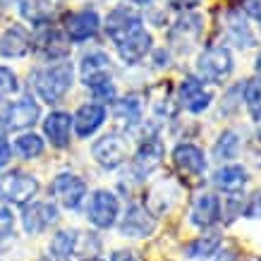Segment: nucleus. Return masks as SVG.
<instances>
[{
	"mask_svg": "<svg viewBox=\"0 0 261 261\" xmlns=\"http://www.w3.org/2000/svg\"><path fill=\"white\" fill-rule=\"evenodd\" d=\"M72 80H74L72 63L63 60V63H56L50 67H46V70L36 72L34 74V89H36V94L46 103H58L70 91Z\"/></svg>",
	"mask_w": 261,
	"mask_h": 261,
	"instance_id": "obj_1",
	"label": "nucleus"
},
{
	"mask_svg": "<svg viewBox=\"0 0 261 261\" xmlns=\"http://www.w3.org/2000/svg\"><path fill=\"white\" fill-rule=\"evenodd\" d=\"M36 192H39V180L34 175L22 173V170L0 175V201L24 206L32 201Z\"/></svg>",
	"mask_w": 261,
	"mask_h": 261,
	"instance_id": "obj_2",
	"label": "nucleus"
},
{
	"mask_svg": "<svg viewBox=\"0 0 261 261\" xmlns=\"http://www.w3.org/2000/svg\"><path fill=\"white\" fill-rule=\"evenodd\" d=\"M197 72L199 77L206 82H216V84L225 82L230 77V72H232V56H230V50L223 46L206 48L197 60Z\"/></svg>",
	"mask_w": 261,
	"mask_h": 261,
	"instance_id": "obj_3",
	"label": "nucleus"
},
{
	"mask_svg": "<svg viewBox=\"0 0 261 261\" xmlns=\"http://www.w3.org/2000/svg\"><path fill=\"white\" fill-rule=\"evenodd\" d=\"M39 118H41L39 103L34 101L32 96H24L22 101L10 103L8 108L0 113V125L10 129V132H17V129H27V127L36 125Z\"/></svg>",
	"mask_w": 261,
	"mask_h": 261,
	"instance_id": "obj_4",
	"label": "nucleus"
},
{
	"mask_svg": "<svg viewBox=\"0 0 261 261\" xmlns=\"http://www.w3.org/2000/svg\"><path fill=\"white\" fill-rule=\"evenodd\" d=\"M120 204L115 194L108 190H96L91 194V201H89V221L94 223L96 228H111L115 218H118Z\"/></svg>",
	"mask_w": 261,
	"mask_h": 261,
	"instance_id": "obj_5",
	"label": "nucleus"
},
{
	"mask_svg": "<svg viewBox=\"0 0 261 261\" xmlns=\"http://www.w3.org/2000/svg\"><path fill=\"white\" fill-rule=\"evenodd\" d=\"M53 194L65 208H80L87 197V182L72 173H60L53 180Z\"/></svg>",
	"mask_w": 261,
	"mask_h": 261,
	"instance_id": "obj_6",
	"label": "nucleus"
},
{
	"mask_svg": "<svg viewBox=\"0 0 261 261\" xmlns=\"http://www.w3.org/2000/svg\"><path fill=\"white\" fill-rule=\"evenodd\" d=\"M111 72H113L111 58L106 53H101V50H94V53L82 58L80 74H82V82L89 89H96L101 84H106V82H111Z\"/></svg>",
	"mask_w": 261,
	"mask_h": 261,
	"instance_id": "obj_7",
	"label": "nucleus"
},
{
	"mask_svg": "<svg viewBox=\"0 0 261 261\" xmlns=\"http://www.w3.org/2000/svg\"><path fill=\"white\" fill-rule=\"evenodd\" d=\"M34 48L41 58H48V60H65L67 53H70V43L63 34L53 29V27H46V29H39L36 36H34Z\"/></svg>",
	"mask_w": 261,
	"mask_h": 261,
	"instance_id": "obj_8",
	"label": "nucleus"
},
{
	"mask_svg": "<svg viewBox=\"0 0 261 261\" xmlns=\"http://www.w3.org/2000/svg\"><path fill=\"white\" fill-rule=\"evenodd\" d=\"M91 153H94V159H96L98 166L113 170V168H118L120 163L125 161L127 144H125V139L118 137V135H106V137H101V139L94 144Z\"/></svg>",
	"mask_w": 261,
	"mask_h": 261,
	"instance_id": "obj_9",
	"label": "nucleus"
},
{
	"mask_svg": "<svg viewBox=\"0 0 261 261\" xmlns=\"http://www.w3.org/2000/svg\"><path fill=\"white\" fill-rule=\"evenodd\" d=\"M173 163L185 177H201L206 170L204 151L194 144H177L173 151Z\"/></svg>",
	"mask_w": 261,
	"mask_h": 261,
	"instance_id": "obj_10",
	"label": "nucleus"
},
{
	"mask_svg": "<svg viewBox=\"0 0 261 261\" xmlns=\"http://www.w3.org/2000/svg\"><path fill=\"white\" fill-rule=\"evenodd\" d=\"M142 27H144L142 17L125 8L113 10L111 15H108V19H106V34L115 41V46H118L120 41H125L127 36H132L135 32H139Z\"/></svg>",
	"mask_w": 261,
	"mask_h": 261,
	"instance_id": "obj_11",
	"label": "nucleus"
},
{
	"mask_svg": "<svg viewBox=\"0 0 261 261\" xmlns=\"http://www.w3.org/2000/svg\"><path fill=\"white\" fill-rule=\"evenodd\" d=\"M58 221V208L50 201H36V204H29L22 214V225L29 235H36V232H43L48 225H53Z\"/></svg>",
	"mask_w": 261,
	"mask_h": 261,
	"instance_id": "obj_12",
	"label": "nucleus"
},
{
	"mask_svg": "<svg viewBox=\"0 0 261 261\" xmlns=\"http://www.w3.org/2000/svg\"><path fill=\"white\" fill-rule=\"evenodd\" d=\"M153 228H156L153 216L139 204L129 206L122 223H120V232L127 235V238H149L151 232H153Z\"/></svg>",
	"mask_w": 261,
	"mask_h": 261,
	"instance_id": "obj_13",
	"label": "nucleus"
},
{
	"mask_svg": "<svg viewBox=\"0 0 261 261\" xmlns=\"http://www.w3.org/2000/svg\"><path fill=\"white\" fill-rule=\"evenodd\" d=\"M98 24H101V19H98V15H96L94 10H82V12H74V15L65 17V34L70 36V41L82 43V41L96 36Z\"/></svg>",
	"mask_w": 261,
	"mask_h": 261,
	"instance_id": "obj_14",
	"label": "nucleus"
},
{
	"mask_svg": "<svg viewBox=\"0 0 261 261\" xmlns=\"http://www.w3.org/2000/svg\"><path fill=\"white\" fill-rule=\"evenodd\" d=\"M177 98H180L182 108H187L190 113H204L211 103V94L206 91L201 80H197V77L182 80L180 89H177Z\"/></svg>",
	"mask_w": 261,
	"mask_h": 261,
	"instance_id": "obj_15",
	"label": "nucleus"
},
{
	"mask_svg": "<svg viewBox=\"0 0 261 261\" xmlns=\"http://www.w3.org/2000/svg\"><path fill=\"white\" fill-rule=\"evenodd\" d=\"M43 132H46L48 142L58 146V149H65L70 144V132H72V115L63 111L50 113L46 120H43Z\"/></svg>",
	"mask_w": 261,
	"mask_h": 261,
	"instance_id": "obj_16",
	"label": "nucleus"
},
{
	"mask_svg": "<svg viewBox=\"0 0 261 261\" xmlns=\"http://www.w3.org/2000/svg\"><path fill=\"white\" fill-rule=\"evenodd\" d=\"M106 122V106L101 103H87V106H82L74 120H72V125H74V132L80 137H91L98 129V127Z\"/></svg>",
	"mask_w": 261,
	"mask_h": 261,
	"instance_id": "obj_17",
	"label": "nucleus"
},
{
	"mask_svg": "<svg viewBox=\"0 0 261 261\" xmlns=\"http://www.w3.org/2000/svg\"><path fill=\"white\" fill-rule=\"evenodd\" d=\"M221 221V201L216 194H201L192 206V223L197 228H211Z\"/></svg>",
	"mask_w": 261,
	"mask_h": 261,
	"instance_id": "obj_18",
	"label": "nucleus"
},
{
	"mask_svg": "<svg viewBox=\"0 0 261 261\" xmlns=\"http://www.w3.org/2000/svg\"><path fill=\"white\" fill-rule=\"evenodd\" d=\"M163 144L156 139V137H151V139H144L142 146L137 149V156H135V170L139 175H149L151 170H156L161 166V161H163Z\"/></svg>",
	"mask_w": 261,
	"mask_h": 261,
	"instance_id": "obj_19",
	"label": "nucleus"
},
{
	"mask_svg": "<svg viewBox=\"0 0 261 261\" xmlns=\"http://www.w3.org/2000/svg\"><path fill=\"white\" fill-rule=\"evenodd\" d=\"M149 50H151V34L146 32L144 27L139 29V32H135L132 36H127L125 41H120L118 43V53L127 65L139 63Z\"/></svg>",
	"mask_w": 261,
	"mask_h": 261,
	"instance_id": "obj_20",
	"label": "nucleus"
},
{
	"mask_svg": "<svg viewBox=\"0 0 261 261\" xmlns=\"http://www.w3.org/2000/svg\"><path fill=\"white\" fill-rule=\"evenodd\" d=\"M32 48V39L22 27H12L0 36V56L3 58H24Z\"/></svg>",
	"mask_w": 261,
	"mask_h": 261,
	"instance_id": "obj_21",
	"label": "nucleus"
},
{
	"mask_svg": "<svg viewBox=\"0 0 261 261\" xmlns=\"http://www.w3.org/2000/svg\"><path fill=\"white\" fill-rule=\"evenodd\" d=\"M214 182L221 192L232 194V192H240L247 185V170L242 166H223L214 175Z\"/></svg>",
	"mask_w": 261,
	"mask_h": 261,
	"instance_id": "obj_22",
	"label": "nucleus"
},
{
	"mask_svg": "<svg viewBox=\"0 0 261 261\" xmlns=\"http://www.w3.org/2000/svg\"><path fill=\"white\" fill-rule=\"evenodd\" d=\"M50 256L56 261H65L70 259L72 254H74V249H77V232L74 230H60V232H56V238L50 240Z\"/></svg>",
	"mask_w": 261,
	"mask_h": 261,
	"instance_id": "obj_23",
	"label": "nucleus"
},
{
	"mask_svg": "<svg viewBox=\"0 0 261 261\" xmlns=\"http://www.w3.org/2000/svg\"><path fill=\"white\" fill-rule=\"evenodd\" d=\"M58 8H60V3L58 0H27L22 5V15L27 17V19H32V22L41 24V22H48L50 17L58 12Z\"/></svg>",
	"mask_w": 261,
	"mask_h": 261,
	"instance_id": "obj_24",
	"label": "nucleus"
},
{
	"mask_svg": "<svg viewBox=\"0 0 261 261\" xmlns=\"http://www.w3.org/2000/svg\"><path fill=\"white\" fill-rule=\"evenodd\" d=\"M218 247H221V235H204L185 247V254L190 259H208L218 252Z\"/></svg>",
	"mask_w": 261,
	"mask_h": 261,
	"instance_id": "obj_25",
	"label": "nucleus"
},
{
	"mask_svg": "<svg viewBox=\"0 0 261 261\" xmlns=\"http://www.w3.org/2000/svg\"><path fill=\"white\" fill-rule=\"evenodd\" d=\"M240 151V137L238 132H232V129H225L221 137H218V142L214 146V156L216 161H232L238 156Z\"/></svg>",
	"mask_w": 261,
	"mask_h": 261,
	"instance_id": "obj_26",
	"label": "nucleus"
},
{
	"mask_svg": "<svg viewBox=\"0 0 261 261\" xmlns=\"http://www.w3.org/2000/svg\"><path fill=\"white\" fill-rule=\"evenodd\" d=\"M115 118L122 120L127 127L137 125L139 118H142V103H139V98L137 96H127V98L115 103Z\"/></svg>",
	"mask_w": 261,
	"mask_h": 261,
	"instance_id": "obj_27",
	"label": "nucleus"
},
{
	"mask_svg": "<svg viewBox=\"0 0 261 261\" xmlns=\"http://www.w3.org/2000/svg\"><path fill=\"white\" fill-rule=\"evenodd\" d=\"M15 149L22 159H36V156L43 153V139H41L39 135H32V132H29V135L17 137Z\"/></svg>",
	"mask_w": 261,
	"mask_h": 261,
	"instance_id": "obj_28",
	"label": "nucleus"
},
{
	"mask_svg": "<svg viewBox=\"0 0 261 261\" xmlns=\"http://www.w3.org/2000/svg\"><path fill=\"white\" fill-rule=\"evenodd\" d=\"M245 103L254 120L261 118V80H249L245 84Z\"/></svg>",
	"mask_w": 261,
	"mask_h": 261,
	"instance_id": "obj_29",
	"label": "nucleus"
},
{
	"mask_svg": "<svg viewBox=\"0 0 261 261\" xmlns=\"http://www.w3.org/2000/svg\"><path fill=\"white\" fill-rule=\"evenodd\" d=\"M17 77L15 72L8 70V67H0V98H8V96H12L17 91Z\"/></svg>",
	"mask_w": 261,
	"mask_h": 261,
	"instance_id": "obj_30",
	"label": "nucleus"
},
{
	"mask_svg": "<svg viewBox=\"0 0 261 261\" xmlns=\"http://www.w3.org/2000/svg\"><path fill=\"white\" fill-rule=\"evenodd\" d=\"M94 91V98L98 103H113L115 101V87H113V82H106V84H101V87H96V89H91Z\"/></svg>",
	"mask_w": 261,
	"mask_h": 261,
	"instance_id": "obj_31",
	"label": "nucleus"
},
{
	"mask_svg": "<svg viewBox=\"0 0 261 261\" xmlns=\"http://www.w3.org/2000/svg\"><path fill=\"white\" fill-rule=\"evenodd\" d=\"M240 5H242V10H245L252 19L261 22V0H240Z\"/></svg>",
	"mask_w": 261,
	"mask_h": 261,
	"instance_id": "obj_32",
	"label": "nucleus"
},
{
	"mask_svg": "<svg viewBox=\"0 0 261 261\" xmlns=\"http://www.w3.org/2000/svg\"><path fill=\"white\" fill-rule=\"evenodd\" d=\"M12 223H15V218L10 214V208H0V238L12 232Z\"/></svg>",
	"mask_w": 261,
	"mask_h": 261,
	"instance_id": "obj_33",
	"label": "nucleus"
},
{
	"mask_svg": "<svg viewBox=\"0 0 261 261\" xmlns=\"http://www.w3.org/2000/svg\"><path fill=\"white\" fill-rule=\"evenodd\" d=\"M10 159H12V146H10V142L5 137H0V168L8 166Z\"/></svg>",
	"mask_w": 261,
	"mask_h": 261,
	"instance_id": "obj_34",
	"label": "nucleus"
},
{
	"mask_svg": "<svg viewBox=\"0 0 261 261\" xmlns=\"http://www.w3.org/2000/svg\"><path fill=\"white\" fill-rule=\"evenodd\" d=\"M201 0H170V5L175 10H194Z\"/></svg>",
	"mask_w": 261,
	"mask_h": 261,
	"instance_id": "obj_35",
	"label": "nucleus"
},
{
	"mask_svg": "<svg viewBox=\"0 0 261 261\" xmlns=\"http://www.w3.org/2000/svg\"><path fill=\"white\" fill-rule=\"evenodd\" d=\"M111 261H135L132 252H127V249H120V252H113Z\"/></svg>",
	"mask_w": 261,
	"mask_h": 261,
	"instance_id": "obj_36",
	"label": "nucleus"
},
{
	"mask_svg": "<svg viewBox=\"0 0 261 261\" xmlns=\"http://www.w3.org/2000/svg\"><path fill=\"white\" fill-rule=\"evenodd\" d=\"M254 70H256V74H259V80H261V53L256 58V63H254Z\"/></svg>",
	"mask_w": 261,
	"mask_h": 261,
	"instance_id": "obj_37",
	"label": "nucleus"
},
{
	"mask_svg": "<svg viewBox=\"0 0 261 261\" xmlns=\"http://www.w3.org/2000/svg\"><path fill=\"white\" fill-rule=\"evenodd\" d=\"M129 3H135V5H149L151 0H129Z\"/></svg>",
	"mask_w": 261,
	"mask_h": 261,
	"instance_id": "obj_38",
	"label": "nucleus"
},
{
	"mask_svg": "<svg viewBox=\"0 0 261 261\" xmlns=\"http://www.w3.org/2000/svg\"><path fill=\"white\" fill-rule=\"evenodd\" d=\"M87 261H101V259H98V256H91V259H87Z\"/></svg>",
	"mask_w": 261,
	"mask_h": 261,
	"instance_id": "obj_39",
	"label": "nucleus"
},
{
	"mask_svg": "<svg viewBox=\"0 0 261 261\" xmlns=\"http://www.w3.org/2000/svg\"><path fill=\"white\" fill-rule=\"evenodd\" d=\"M256 122H261V118H259V120H256ZM256 132H259V137H261V129H256Z\"/></svg>",
	"mask_w": 261,
	"mask_h": 261,
	"instance_id": "obj_40",
	"label": "nucleus"
}]
</instances>
